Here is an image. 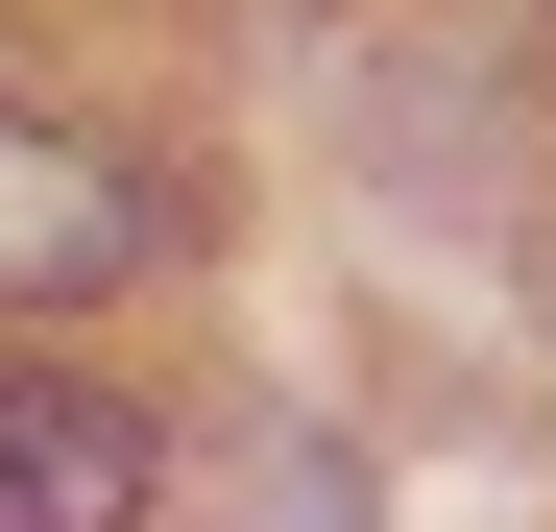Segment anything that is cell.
<instances>
[{"label":"cell","mask_w":556,"mask_h":532,"mask_svg":"<svg viewBox=\"0 0 556 532\" xmlns=\"http://www.w3.org/2000/svg\"><path fill=\"white\" fill-rule=\"evenodd\" d=\"M122 266H146V169L0 98V315H73V291H122Z\"/></svg>","instance_id":"2"},{"label":"cell","mask_w":556,"mask_h":532,"mask_svg":"<svg viewBox=\"0 0 556 532\" xmlns=\"http://www.w3.org/2000/svg\"><path fill=\"white\" fill-rule=\"evenodd\" d=\"M146 508H169L146 388H98V364H0V532H146Z\"/></svg>","instance_id":"1"}]
</instances>
